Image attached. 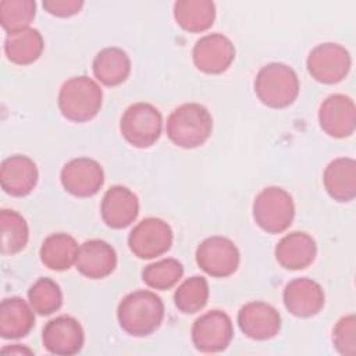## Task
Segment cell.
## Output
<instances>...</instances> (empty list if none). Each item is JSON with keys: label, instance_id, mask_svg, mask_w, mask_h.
<instances>
[{"label": "cell", "instance_id": "1", "mask_svg": "<svg viewBox=\"0 0 356 356\" xmlns=\"http://www.w3.org/2000/svg\"><path fill=\"white\" fill-rule=\"evenodd\" d=\"M164 303L152 291H134L122 298L117 307L120 327L131 337H147L163 323Z\"/></svg>", "mask_w": 356, "mask_h": 356}, {"label": "cell", "instance_id": "2", "mask_svg": "<svg viewBox=\"0 0 356 356\" xmlns=\"http://www.w3.org/2000/svg\"><path fill=\"white\" fill-rule=\"evenodd\" d=\"M213 118L209 110L199 103H184L168 117L165 132L178 147L195 149L211 135Z\"/></svg>", "mask_w": 356, "mask_h": 356}, {"label": "cell", "instance_id": "3", "mask_svg": "<svg viewBox=\"0 0 356 356\" xmlns=\"http://www.w3.org/2000/svg\"><path fill=\"white\" fill-rule=\"evenodd\" d=\"M58 108L72 122H86L97 115L103 103V92L99 83L86 76L67 79L58 92Z\"/></svg>", "mask_w": 356, "mask_h": 356}, {"label": "cell", "instance_id": "4", "mask_svg": "<svg viewBox=\"0 0 356 356\" xmlns=\"http://www.w3.org/2000/svg\"><path fill=\"white\" fill-rule=\"evenodd\" d=\"M299 78L295 70L284 63H270L261 67L254 79L259 100L271 108L291 106L299 95Z\"/></svg>", "mask_w": 356, "mask_h": 356}, {"label": "cell", "instance_id": "5", "mask_svg": "<svg viewBox=\"0 0 356 356\" xmlns=\"http://www.w3.org/2000/svg\"><path fill=\"white\" fill-rule=\"evenodd\" d=\"M295 217L292 196L280 186H268L257 193L253 202V218L267 234H281Z\"/></svg>", "mask_w": 356, "mask_h": 356}, {"label": "cell", "instance_id": "6", "mask_svg": "<svg viewBox=\"0 0 356 356\" xmlns=\"http://www.w3.org/2000/svg\"><path fill=\"white\" fill-rule=\"evenodd\" d=\"M163 129V117L150 103L138 102L127 107L120 120L122 138L132 146L146 149L153 146Z\"/></svg>", "mask_w": 356, "mask_h": 356}, {"label": "cell", "instance_id": "7", "mask_svg": "<svg viewBox=\"0 0 356 356\" xmlns=\"http://www.w3.org/2000/svg\"><path fill=\"white\" fill-rule=\"evenodd\" d=\"M352 65L349 51L332 42L317 44L307 56L306 67L312 78L325 85H334L346 78Z\"/></svg>", "mask_w": 356, "mask_h": 356}, {"label": "cell", "instance_id": "8", "mask_svg": "<svg viewBox=\"0 0 356 356\" xmlns=\"http://www.w3.org/2000/svg\"><path fill=\"white\" fill-rule=\"evenodd\" d=\"M241 261L236 245L221 235L209 236L196 249L197 266L210 277L227 278L232 275Z\"/></svg>", "mask_w": 356, "mask_h": 356}, {"label": "cell", "instance_id": "9", "mask_svg": "<svg viewBox=\"0 0 356 356\" xmlns=\"http://www.w3.org/2000/svg\"><path fill=\"white\" fill-rule=\"evenodd\" d=\"M172 239V229L164 220L147 217L132 228L128 235V246L134 256L149 260L167 253Z\"/></svg>", "mask_w": 356, "mask_h": 356}, {"label": "cell", "instance_id": "10", "mask_svg": "<svg viewBox=\"0 0 356 356\" xmlns=\"http://www.w3.org/2000/svg\"><path fill=\"white\" fill-rule=\"evenodd\" d=\"M192 342L203 353H216L228 348L234 337L231 317L222 310H210L192 325Z\"/></svg>", "mask_w": 356, "mask_h": 356}, {"label": "cell", "instance_id": "11", "mask_svg": "<svg viewBox=\"0 0 356 356\" xmlns=\"http://www.w3.org/2000/svg\"><path fill=\"white\" fill-rule=\"evenodd\" d=\"M63 188L76 197L96 195L104 184V171L100 163L89 157L72 159L60 172Z\"/></svg>", "mask_w": 356, "mask_h": 356}, {"label": "cell", "instance_id": "12", "mask_svg": "<svg viewBox=\"0 0 356 356\" xmlns=\"http://www.w3.org/2000/svg\"><path fill=\"white\" fill-rule=\"evenodd\" d=\"M85 342V334L81 323L71 316H58L46 323L42 331V343L44 349L58 356L76 355Z\"/></svg>", "mask_w": 356, "mask_h": 356}, {"label": "cell", "instance_id": "13", "mask_svg": "<svg viewBox=\"0 0 356 356\" xmlns=\"http://www.w3.org/2000/svg\"><path fill=\"white\" fill-rule=\"evenodd\" d=\"M192 58L199 71L211 75L221 74L232 64L235 47L225 35L209 33L195 43Z\"/></svg>", "mask_w": 356, "mask_h": 356}, {"label": "cell", "instance_id": "14", "mask_svg": "<svg viewBox=\"0 0 356 356\" xmlns=\"http://www.w3.org/2000/svg\"><path fill=\"white\" fill-rule=\"evenodd\" d=\"M318 122L321 129L331 138L342 139L350 136L356 128L353 100L341 93L330 95L320 104Z\"/></svg>", "mask_w": 356, "mask_h": 356}, {"label": "cell", "instance_id": "15", "mask_svg": "<svg viewBox=\"0 0 356 356\" xmlns=\"http://www.w3.org/2000/svg\"><path fill=\"white\" fill-rule=\"evenodd\" d=\"M238 325L250 339L267 341L274 338L281 330V314L270 303L249 302L238 312Z\"/></svg>", "mask_w": 356, "mask_h": 356}, {"label": "cell", "instance_id": "16", "mask_svg": "<svg viewBox=\"0 0 356 356\" xmlns=\"http://www.w3.org/2000/svg\"><path fill=\"white\" fill-rule=\"evenodd\" d=\"M285 309L295 317L309 318L324 307L325 296L321 285L312 278H295L289 281L282 292Z\"/></svg>", "mask_w": 356, "mask_h": 356}, {"label": "cell", "instance_id": "17", "mask_svg": "<svg viewBox=\"0 0 356 356\" xmlns=\"http://www.w3.org/2000/svg\"><path fill=\"white\" fill-rule=\"evenodd\" d=\"M100 214L107 227L113 229L127 228L139 214V200L127 186L114 185L106 191L102 199Z\"/></svg>", "mask_w": 356, "mask_h": 356}, {"label": "cell", "instance_id": "18", "mask_svg": "<svg viewBox=\"0 0 356 356\" xmlns=\"http://www.w3.org/2000/svg\"><path fill=\"white\" fill-rule=\"evenodd\" d=\"M39 172L35 161L28 156L14 154L3 160L0 182L3 191L15 197L29 195L38 184Z\"/></svg>", "mask_w": 356, "mask_h": 356}, {"label": "cell", "instance_id": "19", "mask_svg": "<svg viewBox=\"0 0 356 356\" xmlns=\"http://www.w3.org/2000/svg\"><path fill=\"white\" fill-rule=\"evenodd\" d=\"M76 270L90 280L108 277L117 267V253L114 248L102 239H89L79 245Z\"/></svg>", "mask_w": 356, "mask_h": 356}, {"label": "cell", "instance_id": "20", "mask_svg": "<svg viewBox=\"0 0 356 356\" xmlns=\"http://www.w3.org/2000/svg\"><path fill=\"white\" fill-rule=\"evenodd\" d=\"M274 254L281 267L298 271L309 267L314 261L317 256V246L309 234L295 231L285 235L277 243Z\"/></svg>", "mask_w": 356, "mask_h": 356}, {"label": "cell", "instance_id": "21", "mask_svg": "<svg viewBox=\"0 0 356 356\" xmlns=\"http://www.w3.org/2000/svg\"><path fill=\"white\" fill-rule=\"evenodd\" d=\"M31 305L19 296L4 298L0 305V335L4 339H18L31 332L35 314Z\"/></svg>", "mask_w": 356, "mask_h": 356}, {"label": "cell", "instance_id": "22", "mask_svg": "<svg viewBox=\"0 0 356 356\" xmlns=\"http://www.w3.org/2000/svg\"><path fill=\"white\" fill-rule=\"evenodd\" d=\"M323 182L327 193L337 202L346 203L356 196V161L350 157H338L324 170Z\"/></svg>", "mask_w": 356, "mask_h": 356}, {"label": "cell", "instance_id": "23", "mask_svg": "<svg viewBox=\"0 0 356 356\" xmlns=\"http://www.w3.org/2000/svg\"><path fill=\"white\" fill-rule=\"evenodd\" d=\"M93 74L106 86H117L127 81L131 72V60L120 47H104L93 58Z\"/></svg>", "mask_w": 356, "mask_h": 356}, {"label": "cell", "instance_id": "24", "mask_svg": "<svg viewBox=\"0 0 356 356\" xmlns=\"http://www.w3.org/2000/svg\"><path fill=\"white\" fill-rule=\"evenodd\" d=\"M79 246L74 236L65 232L50 234L40 246V261L53 271H65L76 263Z\"/></svg>", "mask_w": 356, "mask_h": 356}, {"label": "cell", "instance_id": "25", "mask_svg": "<svg viewBox=\"0 0 356 356\" xmlns=\"http://www.w3.org/2000/svg\"><path fill=\"white\" fill-rule=\"evenodd\" d=\"M44 47L40 32L35 28H25L7 33L4 40V53L7 58L18 65H28L36 61Z\"/></svg>", "mask_w": 356, "mask_h": 356}, {"label": "cell", "instance_id": "26", "mask_svg": "<svg viewBox=\"0 0 356 356\" xmlns=\"http://www.w3.org/2000/svg\"><path fill=\"white\" fill-rule=\"evenodd\" d=\"M174 18L188 32H204L216 19V6L210 0H178L174 4Z\"/></svg>", "mask_w": 356, "mask_h": 356}, {"label": "cell", "instance_id": "27", "mask_svg": "<svg viewBox=\"0 0 356 356\" xmlns=\"http://www.w3.org/2000/svg\"><path fill=\"white\" fill-rule=\"evenodd\" d=\"M1 253L13 256L19 253L28 243L29 228L26 220L15 210L3 209L0 211Z\"/></svg>", "mask_w": 356, "mask_h": 356}, {"label": "cell", "instance_id": "28", "mask_svg": "<svg viewBox=\"0 0 356 356\" xmlns=\"http://www.w3.org/2000/svg\"><path fill=\"white\" fill-rule=\"evenodd\" d=\"M207 300L209 282L204 277L200 275L186 278L174 292L175 307L185 314H193L202 310Z\"/></svg>", "mask_w": 356, "mask_h": 356}, {"label": "cell", "instance_id": "29", "mask_svg": "<svg viewBox=\"0 0 356 356\" xmlns=\"http://www.w3.org/2000/svg\"><path fill=\"white\" fill-rule=\"evenodd\" d=\"M28 300L38 314L50 316L61 307L63 292L56 281L49 277H42L28 289Z\"/></svg>", "mask_w": 356, "mask_h": 356}, {"label": "cell", "instance_id": "30", "mask_svg": "<svg viewBox=\"0 0 356 356\" xmlns=\"http://www.w3.org/2000/svg\"><path fill=\"white\" fill-rule=\"evenodd\" d=\"M184 275V266L172 257H167L146 266L142 271L143 282L157 291H167L172 288Z\"/></svg>", "mask_w": 356, "mask_h": 356}, {"label": "cell", "instance_id": "31", "mask_svg": "<svg viewBox=\"0 0 356 356\" xmlns=\"http://www.w3.org/2000/svg\"><path fill=\"white\" fill-rule=\"evenodd\" d=\"M36 14V3L33 0H1L0 22L7 33L29 28Z\"/></svg>", "mask_w": 356, "mask_h": 356}, {"label": "cell", "instance_id": "32", "mask_svg": "<svg viewBox=\"0 0 356 356\" xmlns=\"http://www.w3.org/2000/svg\"><path fill=\"white\" fill-rule=\"evenodd\" d=\"M332 342L335 349L343 356L356 353V317L348 314L341 317L332 330Z\"/></svg>", "mask_w": 356, "mask_h": 356}, {"label": "cell", "instance_id": "33", "mask_svg": "<svg viewBox=\"0 0 356 356\" xmlns=\"http://www.w3.org/2000/svg\"><path fill=\"white\" fill-rule=\"evenodd\" d=\"M42 6L51 15L67 18L78 14L83 7V1L82 0H43Z\"/></svg>", "mask_w": 356, "mask_h": 356}, {"label": "cell", "instance_id": "34", "mask_svg": "<svg viewBox=\"0 0 356 356\" xmlns=\"http://www.w3.org/2000/svg\"><path fill=\"white\" fill-rule=\"evenodd\" d=\"M3 353H28V355H33V350L25 348V346H21L19 343H15L13 346H6L1 349Z\"/></svg>", "mask_w": 356, "mask_h": 356}]
</instances>
